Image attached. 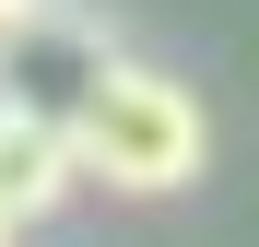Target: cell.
I'll use <instances>...</instances> for the list:
<instances>
[{
  "label": "cell",
  "instance_id": "6da1fadb",
  "mask_svg": "<svg viewBox=\"0 0 259 247\" xmlns=\"http://www.w3.org/2000/svg\"><path fill=\"white\" fill-rule=\"evenodd\" d=\"M71 141H82V177H106L118 200H177L200 165H212V118L177 71L153 59H82L71 82Z\"/></svg>",
  "mask_w": 259,
  "mask_h": 247
},
{
  "label": "cell",
  "instance_id": "7a4b0ae2",
  "mask_svg": "<svg viewBox=\"0 0 259 247\" xmlns=\"http://www.w3.org/2000/svg\"><path fill=\"white\" fill-rule=\"evenodd\" d=\"M82 177V141H71V106L48 94H0V200H12L24 224H48Z\"/></svg>",
  "mask_w": 259,
  "mask_h": 247
},
{
  "label": "cell",
  "instance_id": "3957f363",
  "mask_svg": "<svg viewBox=\"0 0 259 247\" xmlns=\"http://www.w3.org/2000/svg\"><path fill=\"white\" fill-rule=\"evenodd\" d=\"M35 24H48V0H0V71H12V47H24Z\"/></svg>",
  "mask_w": 259,
  "mask_h": 247
},
{
  "label": "cell",
  "instance_id": "277c9868",
  "mask_svg": "<svg viewBox=\"0 0 259 247\" xmlns=\"http://www.w3.org/2000/svg\"><path fill=\"white\" fill-rule=\"evenodd\" d=\"M12 235H24V212H12V200H0V247H12Z\"/></svg>",
  "mask_w": 259,
  "mask_h": 247
}]
</instances>
